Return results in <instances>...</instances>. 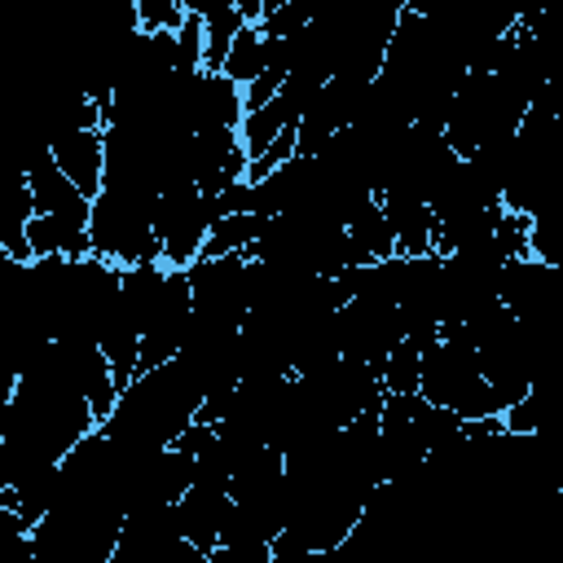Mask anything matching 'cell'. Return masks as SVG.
Instances as JSON below:
<instances>
[{"label": "cell", "mask_w": 563, "mask_h": 563, "mask_svg": "<svg viewBox=\"0 0 563 563\" xmlns=\"http://www.w3.org/2000/svg\"><path fill=\"white\" fill-rule=\"evenodd\" d=\"M202 396L207 391L180 361L136 369V378L119 391L114 409L106 413L101 431L128 449H167L198 418Z\"/></svg>", "instance_id": "cell-1"}, {"label": "cell", "mask_w": 563, "mask_h": 563, "mask_svg": "<svg viewBox=\"0 0 563 563\" xmlns=\"http://www.w3.org/2000/svg\"><path fill=\"white\" fill-rule=\"evenodd\" d=\"M528 106H532V97L523 88H515L501 70H466L453 92L449 119H444V141L462 158H475L479 150L510 141L519 132Z\"/></svg>", "instance_id": "cell-2"}, {"label": "cell", "mask_w": 563, "mask_h": 563, "mask_svg": "<svg viewBox=\"0 0 563 563\" xmlns=\"http://www.w3.org/2000/svg\"><path fill=\"white\" fill-rule=\"evenodd\" d=\"M154 211H158V194L154 189H132V185H106L92 198L88 211V238H92V255L128 268V264H145V260H163L158 233H154Z\"/></svg>", "instance_id": "cell-3"}, {"label": "cell", "mask_w": 563, "mask_h": 563, "mask_svg": "<svg viewBox=\"0 0 563 563\" xmlns=\"http://www.w3.org/2000/svg\"><path fill=\"white\" fill-rule=\"evenodd\" d=\"M497 295L515 312V321H523L532 334L563 343V268L537 255L506 260L497 277Z\"/></svg>", "instance_id": "cell-4"}, {"label": "cell", "mask_w": 563, "mask_h": 563, "mask_svg": "<svg viewBox=\"0 0 563 563\" xmlns=\"http://www.w3.org/2000/svg\"><path fill=\"white\" fill-rule=\"evenodd\" d=\"M189 286H194V312L216 321V325H238L255 308V277H251V255H198L189 264Z\"/></svg>", "instance_id": "cell-5"}, {"label": "cell", "mask_w": 563, "mask_h": 563, "mask_svg": "<svg viewBox=\"0 0 563 563\" xmlns=\"http://www.w3.org/2000/svg\"><path fill=\"white\" fill-rule=\"evenodd\" d=\"M216 202L211 194H202L198 185H167L158 194V211H154V233H158V246H163V264H176V268H189L202 246H207V233L216 224Z\"/></svg>", "instance_id": "cell-6"}, {"label": "cell", "mask_w": 563, "mask_h": 563, "mask_svg": "<svg viewBox=\"0 0 563 563\" xmlns=\"http://www.w3.org/2000/svg\"><path fill=\"white\" fill-rule=\"evenodd\" d=\"M400 339H405V321H400V308L396 303L347 299L339 308V343H343V356L369 361L378 369Z\"/></svg>", "instance_id": "cell-7"}, {"label": "cell", "mask_w": 563, "mask_h": 563, "mask_svg": "<svg viewBox=\"0 0 563 563\" xmlns=\"http://www.w3.org/2000/svg\"><path fill=\"white\" fill-rule=\"evenodd\" d=\"M233 488H220V484H189L185 497L176 501V523H180V537L189 545H198L202 554H211L224 537V523L233 515Z\"/></svg>", "instance_id": "cell-8"}, {"label": "cell", "mask_w": 563, "mask_h": 563, "mask_svg": "<svg viewBox=\"0 0 563 563\" xmlns=\"http://www.w3.org/2000/svg\"><path fill=\"white\" fill-rule=\"evenodd\" d=\"M53 158L62 163V172L88 194L97 198L106 185V128H66L48 136Z\"/></svg>", "instance_id": "cell-9"}, {"label": "cell", "mask_w": 563, "mask_h": 563, "mask_svg": "<svg viewBox=\"0 0 563 563\" xmlns=\"http://www.w3.org/2000/svg\"><path fill=\"white\" fill-rule=\"evenodd\" d=\"M378 202L391 220L396 251L400 255H431L435 251V211L422 194L409 189H378Z\"/></svg>", "instance_id": "cell-10"}, {"label": "cell", "mask_w": 563, "mask_h": 563, "mask_svg": "<svg viewBox=\"0 0 563 563\" xmlns=\"http://www.w3.org/2000/svg\"><path fill=\"white\" fill-rule=\"evenodd\" d=\"M347 233H352V242L365 251V260H387V255H400L396 251V233H391V220H387V211H383V202H378V194H365L352 211H347Z\"/></svg>", "instance_id": "cell-11"}, {"label": "cell", "mask_w": 563, "mask_h": 563, "mask_svg": "<svg viewBox=\"0 0 563 563\" xmlns=\"http://www.w3.org/2000/svg\"><path fill=\"white\" fill-rule=\"evenodd\" d=\"M286 128H299V119L290 114V106L282 101V97H273L268 106H260V110H246L242 114V128H238V136H242V145H246V154L251 158H260Z\"/></svg>", "instance_id": "cell-12"}, {"label": "cell", "mask_w": 563, "mask_h": 563, "mask_svg": "<svg viewBox=\"0 0 563 563\" xmlns=\"http://www.w3.org/2000/svg\"><path fill=\"white\" fill-rule=\"evenodd\" d=\"M264 220H268L264 211H229V216H220L211 224V233H207L202 255H238V251H251L260 242V233H264Z\"/></svg>", "instance_id": "cell-13"}, {"label": "cell", "mask_w": 563, "mask_h": 563, "mask_svg": "<svg viewBox=\"0 0 563 563\" xmlns=\"http://www.w3.org/2000/svg\"><path fill=\"white\" fill-rule=\"evenodd\" d=\"M264 66H268V35H264V26H260V22H246V26L238 31V40L229 44V57H224V66H220V70L246 88Z\"/></svg>", "instance_id": "cell-14"}, {"label": "cell", "mask_w": 563, "mask_h": 563, "mask_svg": "<svg viewBox=\"0 0 563 563\" xmlns=\"http://www.w3.org/2000/svg\"><path fill=\"white\" fill-rule=\"evenodd\" d=\"M422 343H413V339H400L391 352H387V361L378 365V378H383V391L387 396H405V391H418V383H422Z\"/></svg>", "instance_id": "cell-15"}, {"label": "cell", "mask_w": 563, "mask_h": 563, "mask_svg": "<svg viewBox=\"0 0 563 563\" xmlns=\"http://www.w3.org/2000/svg\"><path fill=\"white\" fill-rule=\"evenodd\" d=\"M185 9H189V13H198V18L207 22V18H216V13L238 9V0H185Z\"/></svg>", "instance_id": "cell-16"}, {"label": "cell", "mask_w": 563, "mask_h": 563, "mask_svg": "<svg viewBox=\"0 0 563 563\" xmlns=\"http://www.w3.org/2000/svg\"><path fill=\"white\" fill-rule=\"evenodd\" d=\"M444 4H449V0H405V9L418 13V18H435Z\"/></svg>", "instance_id": "cell-17"}]
</instances>
